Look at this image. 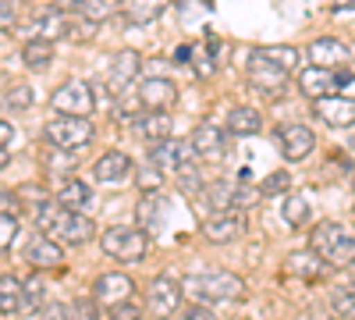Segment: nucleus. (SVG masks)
Listing matches in <instances>:
<instances>
[{
  "instance_id": "1",
  "label": "nucleus",
  "mask_w": 355,
  "mask_h": 320,
  "mask_svg": "<svg viewBox=\"0 0 355 320\" xmlns=\"http://www.w3.org/2000/svg\"><path fill=\"white\" fill-rule=\"evenodd\" d=\"M36 228L43 235L57 239L61 246H85L89 239H96V224L89 221L82 210H68L57 199H46L36 210Z\"/></svg>"
},
{
  "instance_id": "2",
  "label": "nucleus",
  "mask_w": 355,
  "mask_h": 320,
  "mask_svg": "<svg viewBox=\"0 0 355 320\" xmlns=\"http://www.w3.org/2000/svg\"><path fill=\"white\" fill-rule=\"evenodd\" d=\"M182 288H185V296L192 303H206V306L245 299V292H249V285L231 271H196L182 281Z\"/></svg>"
},
{
  "instance_id": "3",
  "label": "nucleus",
  "mask_w": 355,
  "mask_h": 320,
  "mask_svg": "<svg viewBox=\"0 0 355 320\" xmlns=\"http://www.w3.org/2000/svg\"><path fill=\"white\" fill-rule=\"evenodd\" d=\"M309 249L327 260L331 271H345L355 264V231L341 221H320L309 231Z\"/></svg>"
},
{
  "instance_id": "4",
  "label": "nucleus",
  "mask_w": 355,
  "mask_h": 320,
  "mask_svg": "<svg viewBox=\"0 0 355 320\" xmlns=\"http://www.w3.org/2000/svg\"><path fill=\"white\" fill-rule=\"evenodd\" d=\"M100 249L110 260H121V264H139V260L150 253V231H142L139 224H114L100 235Z\"/></svg>"
},
{
  "instance_id": "5",
  "label": "nucleus",
  "mask_w": 355,
  "mask_h": 320,
  "mask_svg": "<svg viewBox=\"0 0 355 320\" xmlns=\"http://www.w3.org/2000/svg\"><path fill=\"white\" fill-rule=\"evenodd\" d=\"M43 135L57 150H82L85 142H93V121L82 114H57L53 121H46Z\"/></svg>"
},
{
  "instance_id": "6",
  "label": "nucleus",
  "mask_w": 355,
  "mask_h": 320,
  "mask_svg": "<svg viewBox=\"0 0 355 320\" xmlns=\"http://www.w3.org/2000/svg\"><path fill=\"white\" fill-rule=\"evenodd\" d=\"M288 68L284 65H277V61H270L259 47L256 50H249V61H245V78H249V85L252 90H259V93H266V96H277L284 85H288Z\"/></svg>"
},
{
  "instance_id": "7",
  "label": "nucleus",
  "mask_w": 355,
  "mask_h": 320,
  "mask_svg": "<svg viewBox=\"0 0 355 320\" xmlns=\"http://www.w3.org/2000/svg\"><path fill=\"white\" fill-rule=\"evenodd\" d=\"M50 107H53L57 114H82V118H89V114L96 110L93 85L82 82V78H68L64 85H57V90H53Z\"/></svg>"
},
{
  "instance_id": "8",
  "label": "nucleus",
  "mask_w": 355,
  "mask_h": 320,
  "mask_svg": "<svg viewBox=\"0 0 355 320\" xmlns=\"http://www.w3.org/2000/svg\"><path fill=\"white\" fill-rule=\"evenodd\" d=\"M182 296H185V288L178 285L174 278L160 274V278L150 281V288H146V313H150L153 320H167L171 313H178Z\"/></svg>"
},
{
  "instance_id": "9",
  "label": "nucleus",
  "mask_w": 355,
  "mask_h": 320,
  "mask_svg": "<svg viewBox=\"0 0 355 320\" xmlns=\"http://www.w3.org/2000/svg\"><path fill=\"white\" fill-rule=\"evenodd\" d=\"M217 50H220V40L214 36V33H206L202 40H196V43H189V47H178V61L182 65H189L192 71H196V78H210L214 71H217Z\"/></svg>"
},
{
  "instance_id": "10",
  "label": "nucleus",
  "mask_w": 355,
  "mask_h": 320,
  "mask_svg": "<svg viewBox=\"0 0 355 320\" xmlns=\"http://www.w3.org/2000/svg\"><path fill=\"white\" fill-rule=\"evenodd\" d=\"M139 71H142V57H139V50H117V53L110 57L107 93H114V96H125V93H128V85L139 78Z\"/></svg>"
},
{
  "instance_id": "11",
  "label": "nucleus",
  "mask_w": 355,
  "mask_h": 320,
  "mask_svg": "<svg viewBox=\"0 0 355 320\" xmlns=\"http://www.w3.org/2000/svg\"><path fill=\"white\" fill-rule=\"evenodd\" d=\"M192 157H196V150L185 139H164V142L150 146V164H157L164 174H178L185 164H192Z\"/></svg>"
},
{
  "instance_id": "12",
  "label": "nucleus",
  "mask_w": 355,
  "mask_h": 320,
  "mask_svg": "<svg viewBox=\"0 0 355 320\" xmlns=\"http://www.w3.org/2000/svg\"><path fill=\"white\" fill-rule=\"evenodd\" d=\"M227 135H231L227 128H220L214 121H202V125H196L189 142H192L199 160H224L227 157Z\"/></svg>"
},
{
  "instance_id": "13",
  "label": "nucleus",
  "mask_w": 355,
  "mask_h": 320,
  "mask_svg": "<svg viewBox=\"0 0 355 320\" xmlns=\"http://www.w3.org/2000/svg\"><path fill=\"white\" fill-rule=\"evenodd\" d=\"M313 114H316V121L331 125V128H352L355 125V100H348L341 93L320 96V100H313Z\"/></svg>"
},
{
  "instance_id": "14",
  "label": "nucleus",
  "mask_w": 355,
  "mask_h": 320,
  "mask_svg": "<svg viewBox=\"0 0 355 320\" xmlns=\"http://www.w3.org/2000/svg\"><path fill=\"white\" fill-rule=\"evenodd\" d=\"M135 296V281L128 278V274H121V271H110V274H100L96 281H93V299L100 303V306H117V303H128Z\"/></svg>"
},
{
  "instance_id": "15",
  "label": "nucleus",
  "mask_w": 355,
  "mask_h": 320,
  "mask_svg": "<svg viewBox=\"0 0 355 320\" xmlns=\"http://www.w3.org/2000/svg\"><path fill=\"white\" fill-rule=\"evenodd\" d=\"M277 142H281V153L295 164V160H306L313 153L316 135L299 121H284V125H277Z\"/></svg>"
},
{
  "instance_id": "16",
  "label": "nucleus",
  "mask_w": 355,
  "mask_h": 320,
  "mask_svg": "<svg viewBox=\"0 0 355 320\" xmlns=\"http://www.w3.org/2000/svg\"><path fill=\"white\" fill-rule=\"evenodd\" d=\"M25 260H28V264H33L36 271H61V267H64V246L40 231L36 239H28Z\"/></svg>"
},
{
  "instance_id": "17",
  "label": "nucleus",
  "mask_w": 355,
  "mask_h": 320,
  "mask_svg": "<svg viewBox=\"0 0 355 320\" xmlns=\"http://www.w3.org/2000/svg\"><path fill=\"white\" fill-rule=\"evenodd\" d=\"M306 53H309V61L320 65V68H341V65L352 61V47H348L345 40H334V36H320V40H313Z\"/></svg>"
},
{
  "instance_id": "18",
  "label": "nucleus",
  "mask_w": 355,
  "mask_h": 320,
  "mask_svg": "<svg viewBox=\"0 0 355 320\" xmlns=\"http://www.w3.org/2000/svg\"><path fill=\"white\" fill-rule=\"evenodd\" d=\"M299 90H302V96H309V100H320V96L338 93V68H320V65L302 68V71H299Z\"/></svg>"
},
{
  "instance_id": "19",
  "label": "nucleus",
  "mask_w": 355,
  "mask_h": 320,
  "mask_svg": "<svg viewBox=\"0 0 355 320\" xmlns=\"http://www.w3.org/2000/svg\"><path fill=\"white\" fill-rule=\"evenodd\" d=\"M284 271L291 278H302V281H320L323 274L331 271V264L316 249H302V253H288L284 256Z\"/></svg>"
},
{
  "instance_id": "20",
  "label": "nucleus",
  "mask_w": 355,
  "mask_h": 320,
  "mask_svg": "<svg viewBox=\"0 0 355 320\" xmlns=\"http://www.w3.org/2000/svg\"><path fill=\"white\" fill-rule=\"evenodd\" d=\"M139 100H142L146 110H171L178 103V85L171 78H160V75L157 78H146L139 85Z\"/></svg>"
},
{
  "instance_id": "21",
  "label": "nucleus",
  "mask_w": 355,
  "mask_h": 320,
  "mask_svg": "<svg viewBox=\"0 0 355 320\" xmlns=\"http://www.w3.org/2000/svg\"><path fill=\"white\" fill-rule=\"evenodd\" d=\"M167 210H171V203L160 192H142L139 207H135V224L142 231H160L167 224Z\"/></svg>"
},
{
  "instance_id": "22",
  "label": "nucleus",
  "mask_w": 355,
  "mask_h": 320,
  "mask_svg": "<svg viewBox=\"0 0 355 320\" xmlns=\"http://www.w3.org/2000/svg\"><path fill=\"white\" fill-rule=\"evenodd\" d=\"M132 157L125 150H107L96 164H93V178L103 182V185H117V182H125L128 178V171H132Z\"/></svg>"
},
{
  "instance_id": "23",
  "label": "nucleus",
  "mask_w": 355,
  "mask_h": 320,
  "mask_svg": "<svg viewBox=\"0 0 355 320\" xmlns=\"http://www.w3.org/2000/svg\"><path fill=\"white\" fill-rule=\"evenodd\" d=\"M202 235L217 246H224V242L242 235V217L239 214H206L202 217Z\"/></svg>"
},
{
  "instance_id": "24",
  "label": "nucleus",
  "mask_w": 355,
  "mask_h": 320,
  "mask_svg": "<svg viewBox=\"0 0 355 320\" xmlns=\"http://www.w3.org/2000/svg\"><path fill=\"white\" fill-rule=\"evenodd\" d=\"M139 139H146L153 146V142H164L171 139V114L167 110H142V118L132 125Z\"/></svg>"
},
{
  "instance_id": "25",
  "label": "nucleus",
  "mask_w": 355,
  "mask_h": 320,
  "mask_svg": "<svg viewBox=\"0 0 355 320\" xmlns=\"http://www.w3.org/2000/svg\"><path fill=\"white\" fill-rule=\"evenodd\" d=\"M171 8V0H121V15L128 25H150Z\"/></svg>"
},
{
  "instance_id": "26",
  "label": "nucleus",
  "mask_w": 355,
  "mask_h": 320,
  "mask_svg": "<svg viewBox=\"0 0 355 320\" xmlns=\"http://www.w3.org/2000/svg\"><path fill=\"white\" fill-rule=\"evenodd\" d=\"M227 132L239 135V139H249V135H259L263 132V114L256 107H234L227 114Z\"/></svg>"
},
{
  "instance_id": "27",
  "label": "nucleus",
  "mask_w": 355,
  "mask_h": 320,
  "mask_svg": "<svg viewBox=\"0 0 355 320\" xmlns=\"http://www.w3.org/2000/svg\"><path fill=\"white\" fill-rule=\"evenodd\" d=\"M21 61H25L28 71H46L50 61H53V40L28 36V43L21 47Z\"/></svg>"
},
{
  "instance_id": "28",
  "label": "nucleus",
  "mask_w": 355,
  "mask_h": 320,
  "mask_svg": "<svg viewBox=\"0 0 355 320\" xmlns=\"http://www.w3.org/2000/svg\"><path fill=\"white\" fill-rule=\"evenodd\" d=\"M234 182H227V178H217V182H210L206 185V203H210V214H239L234 210Z\"/></svg>"
},
{
  "instance_id": "29",
  "label": "nucleus",
  "mask_w": 355,
  "mask_h": 320,
  "mask_svg": "<svg viewBox=\"0 0 355 320\" xmlns=\"http://www.w3.org/2000/svg\"><path fill=\"white\" fill-rule=\"evenodd\" d=\"M53 199L61 203V207H68V210H85V207H89V199H93V189L68 174V178L61 182V189H57V196H53Z\"/></svg>"
},
{
  "instance_id": "30",
  "label": "nucleus",
  "mask_w": 355,
  "mask_h": 320,
  "mask_svg": "<svg viewBox=\"0 0 355 320\" xmlns=\"http://www.w3.org/2000/svg\"><path fill=\"white\" fill-rule=\"evenodd\" d=\"M142 100L139 96H114V107H110V118L114 125H135L142 118Z\"/></svg>"
},
{
  "instance_id": "31",
  "label": "nucleus",
  "mask_w": 355,
  "mask_h": 320,
  "mask_svg": "<svg viewBox=\"0 0 355 320\" xmlns=\"http://www.w3.org/2000/svg\"><path fill=\"white\" fill-rule=\"evenodd\" d=\"M43 296H46V288H43V278L33 274L28 281H21V310L18 313H36L43 310Z\"/></svg>"
},
{
  "instance_id": "32",
  "label": "nucleus",
  "mask_w": 355,
  "mask_h": 320,
  "mask_svg": "<svg viewBox=\"0 0 355 320\" xmlns=\"http://www.w3.org/2000/svg\"><path fill=\"white\" fill-rule=\"evenodd\" d=\"M281 217H284V224H291V228H302V224L309 221V199L291 192V196L284 199V207H281Z\"/></svg>"
},
{
  "instance_id": "33",
  "label": "nucleus",
  "mask_w": 355,
  "mask_h": 320,
  "mask_svg": "<svg viewBox=\"0 0 355 320\" xmlns=\"http://www.w3.org/2000/svg\"><path fill=\"white\" fill-rule=\"evenodd\" d=\"M15 310H21V281L4 274V278H0V313L11 317Z\"/></svg>"
},
{
  "instance_id": "34",
  "label": "nucleus",
  "mask_w": 355,
  "mask_h": 320,
  "mask_svg": "<svg viewBox=\"0 0 355 320\" xmlns=\"http://www.w3.org/2000/svg\"><path fill=\"white\" fill-rule=\"evenodd\" d=\"M174 178H178V189H182V196H202L206 192V182H202V171L196 167V164H185L182 171H178L174 174Z\"/></svg>"
},
{
  "instance_id": "35",
  "label": "nucleus",
  "mask_w": 355,
  "mask_h": 320,
  "mask_svg": "<svg viewBox=\"0 0 355 320\" xmlns=\"http://www.w3.org/2000/svg\"><path fill=\"white\" fill-rule=\"evenodd\" d=\"M71 11L100 25V22H107V18H110V11H114V0H75Z\"/></svg>"
},
{
  "instance_id": "36",
  "label": "nucleus",
  "mask_w": 355,
  "mask_h": 320,
  "mask_svg": "<svg viewBox=\"0 0 355 320\" xmlns=\"http://www.w3.org/2000/svg\"><path fill=\"white\" fill-rule=\"evenodd\" d=\"M270 61H277V65H284L288 71H295L299 68V47H288V43H274V47H259Z\"/></svg>"
},
{
  "instance_id": "37",
  "label": "nucleus",
  "mask_w": 355,
  "mask_h": 320,
  "mask_svg": "<svg viewBox=\"0 0 355 320\" xmlns=\"http://www.w3.org/2000/svg\"><path fill=\"white\" fill-rule=\"evenodd\" d=\"M4 103H8V107H15V110H28V107L36 103V93H33V85H25V82L11 85V90H8V96H4Z\"/></svg>"
},
{
  "instance_id": "38",
  "label": "nucleus",
  "mask_w": 355,
  "mask_h": 320,
  "mask_svg": "<svg viewBox=\"0 0 355 320\" xmlns=\"http://www.w3.org/2000/svg\"><path fill=\"white\" fill-rule=\"evenodd\" d=\"M331 306H334V313H338L341 320H355V285H352V288H338L334 299H331Z\"/></svg>"
},
{
  "instance_id": "39",
  "label": "nucleus",
  "mask_w": 355,
  "mask_h": 320,
  "mask_svg": "<svg viewBox=\"0 0 355 320\" xmlns=\"http://www.w3.org/2000/svg\"><path fill=\"white\" fill-rule=\"evenodd\" d=\"M259 189H263V196H281V192L291 189V174H288V171H270V174L263 178Z\"/></svg>"
},
{
  "instance_id": "40",
  "label": "nucleus",
  "mask_w": 355,
  "mask_h": 320,
  "mask_svg": "<svg viewBox=\"0 0 355 320\" xmlns=\"http://www.w3.org/2000/svg\"><path fill=\"white\" fill-rule=\"evenodd\" d=\"M259 199H263V189H256V185L242 182L239 189H234V210H249V207H256Z\"/></svg>"
},
{
  "instance_id": "41",
  "label": "nucleus",
  "mask_w": 355,
  "mask_h": 320,
  "mask_svg": "<svg viewBox=\"0 0 355 320\" xmlns=\"http://www.w3.org/2000/svg\"><path fill=\"white\" fill-rule=\"evenodd\" d=\"M160 178H164V171H160L157 164H150V167H142V171L135 174V185H139L142 192H160Z\"/></svg>"
},
{
  "instance_id": "42",
  "label": "nucleus",
  "mask_w": 355,
  "mask_h": 320,
  "mask_svg": "<svg viewBox=\"0 0 355 320\" xmlns=\"http://www.w3.org/2000/svg\"><path fill=\"white\" fill-rule=\"evenodd\" d=\"M15 235H18V214H4L0 217V246H4V253L11 249Z\"/></svg>"
},
{
  "instance_id": "43",
  "label": "nucleus",
  "mask_w": 355,
  "mask_h": 320,
  "mask_svg": "<svg viewBox=\"0 0 355 320\" xmlns=\"http://www.w3.org/2000/svg\"><path fill=\"white\" fill-rule=\"evenodd\" d=\"M107 320H142V310L128 299V303H117L107 310Z\"/></svg>"
},
{
  "instance_id": "44",
  "label": "nucleus",
  "mask_w": 355,
  "mask_h": 320,
  "mask_svg": "<svg viewBox=\"0 0 355 320\" xmlns=\"http://www.w3.org/2000/svg\"><path fill=\"white\" fill-rule=\"evenodd\" d=\"M71 317L75 320H100V303L96 299H78L71 306Z\"/></svg>"
},
{
  "instance_id": "45",
  "label": "nucleus",
  "mask_w": 355,
  "mask_h": 320,
  "mask_svg": "<svg viewBox=\"0 0 355 320\" xmlns=\"http://www.w3.org/2000/svg\"><path fill=\"white\" fill-rule=\"evenodd\" d=\"M182 320H217V317H214V310L206 303H192V306H185Z\"/></svg>"
},
{
  "instance_id": "46",
  "label": "nucleus",
  "mask_w": 355,
  "mask_h": 320,
  "mask_svg": "<svg viewBox=\"0 0 355 320\" xmlns=\"http://www.w3.org/2000/svg\"><path fill=\"white\" fill-rule=\"evenodd\" d=\"M11 139H15L11 121H0V142H4V153H0V164H4V167H8V160H11Z\"/></svg>"
},
{
  "instance_id": "47",
  "label": "nucleus",
  "mask_w": 355,
  "mask_h": 320,
  "mask_svg": "<svg viewBox=\"0 0 355 320\" xmlns=\"http://www.w3.org/2000/svg\"><path fill=\"white\" fill-rule=\"evenodd\" d=\"M15 18H18V8H15V0H0V22H4V33H11Z\"/></svg>"
},
{
  "instance_id": "48",
  "label": "nucleus",
  "mask_w": 355,
  "mask_h": 320,
  "mask_svg": "<svg viewBox=\"0 0 355 320\" xmlns=\"http://www.w3.org/2000/svg\"><path fill=\"white\" fill-rule=\"evenodd\" d=\"M43 320H75V317H71V310H68V306L53 303V306H46V310H43Z\"/></svg>"
},
{
  "instance_id": "49",
  "label": "nucleus",
  "mask_w": 355,
  "mask_h": 320,
  "mask_svg": "<svg viewBox=\"0 0 355 320\" xmlns=\"http://www.w3.org/2000/svg\"><path fill=\"white\" fill-rule=\"evenodd\" d=\"M75 164H78V157H75V150H71L68 157H50L46 167H50V171H64V167H75Z\"/></svg>"
},
{
  "instance_id": "50",
  "label": "nucleus",
  "mask_w": 355,
  "mask_h": 320,
  "mask_svg": "<svg viewBox=\"0 0 355 320\" xmlns=\"http://www.w3.org/2000/svg\"><path fill=\"white\" fill-rule=\"evenodd\" d=\"M331 11H334V15H345V11H355V0H331Z\"/></svg>"
},
{
  "instance_id": "51",
  "label": "nucleus",
  "mask_w": 355,
  "mask_h": 320,
  "mask_svg": "<svg viewBox=\"0 0 355 320\" xmlns=\"http://www.w3.org/2000/svg\"><path fill=\"white\" fill-rule=\"evenodd\" d=\"M71 4H75V0H64V8H71Z\"/></svg>"
},
{
  "instance_id": "52",
  "label": "nucleus",
  "mask_w": 355,
  "mask_h": 320,
  "mask_svg": "<svg viewBox=\"0 0 355 320\" xmlns=\"http://www.w3.org/2000/svg\"><path fill=\"white\" fill-rule=\"evenodd\" d=\"M338 320H341V317H338Z\"/></svg>"
}]
</instances>
